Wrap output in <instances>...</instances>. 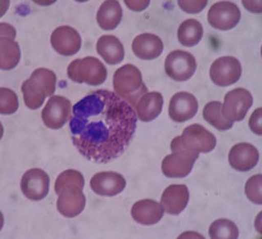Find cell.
<instances>
[{"mask_svg": "<svg viewBox=\"0 0 262 239\" xmlns=\"http://www.w3.org/2000/svg\"><path fill=\"white\" fill-rule=\"evenodd\" d=\"M69 127L72 143L84 158L107 163L119 158L133 139L137 115L117 94L98 90L76 102Z\"/></svg>", "mask_w": 262, "mask_h": 239, "instance_id": "obj_1", "label": "cell"}, {"mask_svg": "<svg viewBox=\"0 0 262 239\" xmlns=\"http://www.w3.org/2000/svg\"><path fill=\"white\" fill-rule=\"evenodd\" d=\"M84 176L75 170H67L57 176L56 194L58 197L57 209L61 215L73 218L80 215L85 207L86 199L83 193Z\"/></svg>", "mask_w": 262, "mask_h": 239, "instance_id": "obj_2", "label": "cell"}, {"mask_svg": "<svg viewBox=\"0 0 262 239\" xmlns=\"http://www.w3.org/2000/svg\"><path fill=\"white\" fill-rule=\"evenodd\" d=\"M57 77L51 70L38 68L31 74L28 80H25L21 85L25 104L32 110L39 108L45 98L54 94Z\"/></svg>", "mask_w": 262, "mask_h": 239, "instance_id": "obj_3", "label": "cell"}, {"mask_svg": "<svg viewBox=\"0 0 262 239\" xmlns=\"http://www.w3.org/2000/svg\"><path fill=\"white\" fill-rule=\"evenodd\" d=\"M113 87L116 94L131 106H136L141 97L147 93L141 72L132 64L124 65L116 71L113 76Z\"/></svg>", "mask_w": 262, "mask_h": 239, "instance_id": "obj_4", "label": "cell"}, {"mask_svg": "<svg viewBox=\"0 0 262 239\" xmlns=\"http://www.w3.org/2000/svg\"><path fill=\"white\" fill-rule=\"evenodd\" d=\"M68 77L76 83L99 85L104 83L107 71L102 61L94 57L74 60L68 68Z\"/></svg>", "mask_w": 262, "mask_h": 239, "instance_id": "obj_5", "label": "cell"}, {"mask_svg": "<svg viewBox=\"0 0 262 239\" xmlns=\"http://www.w3.org/2000/svg\"><path fill=\"white\" fill-rule=\"evenodd\" d=\"M170 148L172 154L162 161V173L169 178H184L190 174L199 154L183 149L174 140L170 143Z\"/></svg>", "mask_w": 262, "mask_h": 239, "instance_id": "obj_6", "label": "cell"}, {"mask_svg": "<svg viewBox=\"0 0 262 239\" xmlns=\"http://www.w3.org/2000/svg\"><path fill=\"white\" fill-rule=\"evenodd\" d=\"M173 140L183 149L199 154L210 153L216 146L215 135L199 124L186 127L182 135L174 138Z\"/></svg>", "mask_w": 262, "mask_h": 239, "instance_id": "obj_7", "label": "cell"}, {"mask_svg": "<svg viewBox=\"0 0 262 239\" xmlns=\"http://www.w3.org/2000/svg\"><path fill=\"white\" fill-rule=\"evenodd\" d=\"M253 103L252 94L243 88L234 89L226 94L221 106L222 116L228 121H241L245 118Z\"/></svg>", "mask_w": 262, "mask_h": 239, "instance_id": "obj_8", "label": "cell"}, {"mask_svg": "<svg viewBox=\"0 0 262 239\" xmlns=\"http://www.w3.org/2000/svg\"><path fill=\"white\" fill-rule=\"evenodd\" d=\"M195 57L188 52L174 50L168 54L165 61V70L169 77L176 81L189 80L196 72Z\"/></svg>", "mask_w": 262, "mask_h": 239, "instance_id": "obj_9", "label": "cell"}, {"mask_svg": "<svg viewBox=\"0 0 262 239\" xmlns=\"http://www.w3.org/2000/svg\"><path fill=\"white\" fill-rule=\"evenodd\" d=\"M240 18L241 12L238 7L228 1L213 4L207 15L209 24L220 31H228L234 28L239 23Z\"/></svg>", "mask_w": 262, "mask_h": 239, "instance_id": "obj_10", "label": "cell"}, {"mask_svg": "<svg viewBox=\"0 0 262 239\" xmlns=\"http://www.w3.org/2000/svg\"><path fill=\"white\" fill-rule=\"evenodd\" d=\"M242 75L240 61L233 57H221L214 61L210 69V77L214 84L226 87L239 80Z\"/></svg>", "mask_w": 262, "mask_h": 239, "instance_id": "obj_11", "label": "cell"}, {"mask_svg": "<svg viewBox=\"0 0 262 239\" xmlns=\"http://www.w3.org/2000/svg\"><path fill=\"white\" fill-rule=\"evenodd\" d=\"M72 103L65 97L55 96L49 98L42 111V120L48 128L61 129L69 119Z\"/></svg>", "mask_w": 262, "mask_h": 239, "instance_id": "obj_12", "label": "cell"}, {"mask_svg": "<svg viewBox=\"0 0 262 239\" xmlns=\"http://www.w3.org/2000/svg\"><path fill=\"white\" fill-rule=\"evenodd\" d=\"M49 176L39 168H33L23 175L20 188L23 194L31 201H40L47 196L49 191Z\"/></svg>", "mask_w": 262, "mask_h": 239, "instance_id": "obj_13", "label": "cell"}, {"mask_svg": "<svg viewBox=\"0 0 262 239\" xmlns=\"http://www.w3.org/2000/svg\"><path fill=\"white\" fill-rule=\"evenodd\" d=\"M50 41L53 49L62 56L74 55L81 47L80 34L69 26L56 28L52 33Z\"/></svg>", "mask_w": 262, "mask_h": 239, "instance_id": "obj_14", "label": "cell"}, {"mask_svg": "<svg viewBox=\"0 0 262 239\" xmlns=\"http://www.w3.org/2000/svg\"><path fill=\"white\" fill-rule=\"evenodd\" d=\"M125 186V178L117 172H99L90 180V188L99 196H116L121 193Z\"/></svg>", "mask_w": 262, "mask_h": 239, "instance_id": "obj_15", "label": "cell"}, {"mask_svg": "<svg viewBox=\"0 0 262 239\" xmlns=\"http://www.w3.org/2000/svg\"><path fill=\"white\" fill-rule=\"evenodd\" d=\"M199 110L195 96L188 92H180L172 97L169 105V117L172 121L183 123L194 117Z\"/></svg>", "mask_w": 262, "mask_h": 239, "instance_id": "obj_16", "label": "cell"}, {"mask_svg": "<svg viewBox=\"0 0 262 239\" xmlns=\"http://www.w3.org/2000/svg\"><path fill=\"white\" fill-rule=\"evenodd\" d=\"M258 161V150L251 143H237L229 151V165L233 169L238 171H249L257 165Z\"/></svg>", "mask_w": 262, "mask_h": 239, "instance_id": "obj_17", "label": "cell"}, {"mask_svg": "<svg viewBox=\"0 0 262 239\" xmlns=\"http://www.w3.org/2000/svg\"><path fill=\"white\" fill-rule=\"evenodd\" d=\"M189 200L188 188L184 184H172L165 189L161 199L164 211L173 215H180Z\"/></svg>", "mask_w": 262, "mask_h": 239, "instance_id": "obj_18", "label": "cell"}, {"mask_svg": "<svg viewBox=\"0 0 262 239\" xmlns=\"http://www.w3.org/2000/svg\"><path fill=\"white\" fill-rule=\"evenodd\" d=\"M162 205L151 199H143L133 205L131 215L137 223L143 225H152L158 223L163 216Z\"/></svg>", "mask_w": 262, "mask_h": 239, "instance_id": "obj_19", "label": "cell"}, {"mask_svg": "<svg viewBox=\"0 0 262 239\" xmlns=\"http://www.w3.org/2000/svg\"><path fill=\"white\" fill-rule=\"evenodd\" d=\"M163 49L162 39L150 33L138 35L132 44L134 53L143 60L155 59L162 54Z\"/></svg>", "mask_w": 262, "mask_h": 239, "instance_id": "obj_20", "label": "cell"}, {"mask_svg": "<svg viewBox=\"0 0 262 239\" xmlns=\"http://www.w3.org/2000/svg\"><path fill=\"white\" fill-rule=\"evenodd\" d=\"M97 52L109 65L121 63L125 57V49L121 41L114 35H102L96 45Z\"/></svg>", "mask_w": 262, "mask_h": 239, "instance_id": "obj_21", "label": "cell"}, {"mask_svg": "<svg viewBox=\"0 0 262 239\" xmlns=\"http://www.w3.org/2000/svg\"><path fill=\"white\" fill-rule=\"evenodd\" d=\"M163 102V97L160 93H147L141 97L135 106V113L142 121H154L162 113Z\"/></svg>", "mask_w": 262, "mask_h": 239, "instance_id": "obj_22", "label": "cell"}, {"mask_svg": "<svg viewBox=\"0 0 262 239\" xmlns=\"http://www.w3.org/2000/svg\"><path fill=\"white\" fill-rule=\"evenodd\" d=\"M122 8L117 1H105L97 12V23L103 30L110 31L117 28L122 18Z\"/></svg>", "mask_w": 262, "mask_h": 239, "instance_id": "obj_23", "label": "cell"}, {"mask_svg": "<svg viewBox=\"0 0 262 239\" xmlns=\"http://www.w3.org/2000/svg\"><path fill=\"white\" fill-rule=\"evenodd\" d=\"M20 58V48L14 39L8 37L0 38V68L3 70L14 68Z\"/></svg>", "mask_w": 262, "mask_h": 239, "instance_id": "obj_24", "label": "cell"}, {"mask_svg": "<svg viewBox=\"0 0 262 239\" xmlns=\"http://www.w3.org/2000/svg\"><path fill=\"white\" fill-rule=\"evenodd\" d=\"M203 36V26L195 19L184 20L179 27L178 39L185 47H192L198 45Z\"/></svg>", "mask_w": 262, "mask_h": 239, "instance_id": "obj_25", "label": "cell"}, {"mask_svg": "<svg viewBox=\"0 0 262 239\" xmlns=\"http://www.w3.org/2000/svg\"><path fill=\"white\" fill-rule=\"evenodd\" d=\"M222 103L219 101L208 102L203 109V117L207 122L218 131L231 129L233 123L228 121L221 113Z\"/></svg>", "mask_w": 262, "mask_h": 239, "instance_id": "obj_26", "label": "cell"}, {"mask_svg": "<svg viewBox=\"0 0 262 239\" xmlns=\"http://www.w3.org/2000/svg\"><path fill=\"white\" fill-rule=\"evenodd\" d=\"M238 234L237 225L227 219L217 220L209 228V236L212 239H236Z\"/></svg>", "mask_w": 262, "mask_h": 239, "instance_id": "obj_27", "label": "cell"}, {"mask_svg": "<svg viewBox=\"0 0 262 239\" xmlns=\"http://www.w3.org/2000/svg\"><path fill=\"white\" fill-rule=\"evenodd\" d=\"M18 109V98L15 92L9 89L0 88V113L11 115Z\"/></svg>", "mask_w": 262, "mask_h": 239, "instance_id": "obj_28", "label": "cell"}, {"mask_svg": "<svg viewBox=\"0 0 262 239\" xmlns=\"http://www.w3.org/2000/svg\"><path fill=\"white\" fill-rule=\"evenodd\" d=\"M261 175H256V176H252L246 183V195L248 197V199L255 204L261 205Z\"/></svg>", "mask_w": 262, "mask_h": 239, "instance_id": "obj_29", "label": "cell"}, {"mask_svg": "<svg viewBox=\"0 0 262 239\" xmlns=\"http://www.w3.org/2000/svg\"><path fill=\"white\" fill-rule=\"evenodd\" d=\"M179 6L188 13H199L207 6V1H178Z\"/></svg>", "mask_w": 262, "mask_h": 239, "instance_id": "obj_30", "label": "cell"}, {"mask_svg": "<svg viewBox=\"0 0 262 239\" xmlns=\"http://www.w3.org/2000/svg\"><path fill=\"white\" fill-rule=\"evenodd\" d=\"M261 113V107H259L256 111H254L249 120L250 129L254 134L257 135H262Z\"/></svg>", "mask_w": 262, "mask_h": 239, "instance_id": "obj_31", "label": "cell"}, {"mask_svg": "<svg viewBox=\"0 0 262 239\" xmlns=\"http://www.w3.org/2000/svg\"><path fill=\"white\" fill-rule=\"evenodd\" d=\"M0 35L1 37H8L11 39H15L16 31L10 25L1 23L0 25Z\"/></svg>", "mask_w": 262, "mask_h": 239, "instance_id": "obj_32", "label": "cell"}, {"mask_svg": "<svg viewBox=\"0 0 262 239\" xmlns=\"http://www.w3.org/2000/svg\"><path fill=\"white\" fill-rule=\"evenodd\" d=\"M129 9L134 11H142L149 5V1H125Z\"/></svg>", "mask_w": 262, "mask_h": 239, "instance_id": "obj_33", "label": "cell"}, {"mask_svg": "<svg viewBox=\"0 0 262 239\" xmlns=\"http://www.w3.org/2000/svg\"><path fill=\"white\" fill-rule=\"evenodd\" d=\"M243 4L251 12H261V1H243Z\"/></svg>", "mask_w": 262, "mask_h": 239, "instance_id": "obj_34", "label": "cell"}]
</instances>
